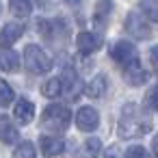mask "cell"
<instances>
[{
    "label": "cell",
    "instance_id": "6da1fadb",
    "mask_svg": "<svg viewBox=\"0 0 158 158\" xmlns=\"http://www.w3.org/2000/svg\"><path fill=\"white\" fill-rule=\"evenodd\" d=\"M72 123V113L63 104H50L41 115V128L48 132H63Z\"/></svg>",
    "mask_w": 158,
    "mask_h": 158
},
{
    "label": "cell",
    "instance_id": "7a4b0ae2",
    "mask_svg": "<svg viewBox=\"0 0 158 158\" xmlns=\"http://www.w3.org/2000/svg\"><path fill=\"white\" fill-rule=\"evenodd\" d=\"M134 113H136V104L130 102V104L123 106L121 121H119V136L121 139H134V136H139V134L149 130V126L143 123L139 117H134Z\"/></svg>",
    "mask_w": 158,
    "mask_h": 158
},
{
    "label": "cell",
    "instance_id": "3957f363",
    "mask_svg": "<svg viewBox=\"0 0 158 158\" xmlns=\"http://www.w3.org/2000/svg\"><path fill=\"white\" fill-rule=\"evenodd\" d=\"M24 65L33 74H48L50 67H52V61H50V56L39 46H33L31 44V46L24 48Z\"/></svg>",
    "mask_w": 158,
    "mask_h": 158
},
{
    "label": "cell",
    "instance_id": "277c9868",
    "mask_svg": "<svg viewBox=\"0 0 158 158\" xmlns=\"http://www.w3.org/2000/svg\"><path fill=\"white\" fill-rule=\"evenodd\" d=\"M110 56L123 69L130 67V65H134V63H139V52H136V48L130 41H117L113 46V50H110Z\"/></svg>",
    "mask_w": 158,
    "mask_h": 158
},
{
    "label": "cell",
    "instance_id": "5b68a950",
    "mask_svg": "<svg viewBox=\"0 0 158 158\" xmlns=\"http://www.w3.org/2000/svg\"><path fill=\"white\" fill-rule=\"evenodd\" d=\"M126 31L134 37V39H149L152 37V24L145 15H139L136 11L128 13L126 18Z\"/></svg>",
    "mask_w": 158,
    "mask_h": 158
},
{
    "label": "cell",
    "instance_id": "8992f818",
    "mask_svg": "<svg viewBox=\"0 0 158 158\" xmlns=\"http://www.w3.org/2000/svg\"><path fill=\"white\" fill-rule=\"evenodd\" d=\"M76 126L82 132H93L100 126V113L95 108H91V106L78 108V113H76Z\"/></svg>",
    "mask_w": 158,
    "mask_h": 158
},
{
    "label": "cell",
    "instance_id": "52a82bcc",
    "mask_svg": "<svg viewBox=\"0 0 158 158\" xmlns=\"http://www.w3.org/2000/svg\"><path fill=\"white\" fill-rule=\"evenodd\" d=\"M76 48L82 52V54H91L95 50L102 48V37L98 33H91V31H82L76 35Z\"/></svg>",
    "mask_w": 158,
    "mask_h": 158
},
{
    "label": "cell",
    "instance_id": "ba28073f",
    "mask_svg": "<svg viewBox=\"0 0 158 158\" xmlns=\"http://www.w3.org/2000/svg\"><path fill=\"white\" fill-rule=\"evenodd\" d=\"M59 80H61V93H65L67 98H78V93H80V78H78V74L72 67H65V72H63V76Z\"/></svg>",
    "mask_w": 158,
    "mask_h": 158
},
{
    "label": "cell",
    "instance_id": "9c48e42d",
    "mask_svg": "<svg viewBox=\"0 0 158 158\" xmlns=\"http://www.w3.org/2000/svg\"><path fill=\"white\" fill-rule=\"evenodd\" d=\"M13 117L18 119V123L28 126V123L35 119V106H33V102L26 100V98L18 100V104H15V108H13Z\"/></svg>",
    "mask_w": 158,
    "mask_h": 158
},
{
    "label": "cell",
    "instance_id": "30bf717a",
    "mask_svg": "<svg viewBox=\"0 0 158 158\" xmlns=\"http://www.w3.org/2000/svg\"><path fill=\"white\" fill-rule=\"evenodd\" d=\"M39 149L46 158H52V156H59L65 149V143H63L61 136H41L39 139Z\"/></svg>",
    "mask_w": 158,
    "mask_h": 158
},
{
    "label": "cell",
    "instance_id": "8fae6325",
    "mask_svg": "<svg viewBox=\"0 0 158 158\" xmlns=\"http://www.w3.org/2000/svg\"><path fill=\"white\" fill-rule=\"evenodd\" d=\"M22 35H24V28L20 24H5L0 28V48H11Z\"/></svg>",
    "mask_w": 158,
    "mask_h": 158
},
{
    "label": "cell",
    "instance_id": "7c38bea8",
    "mask_svg": "<svg viewBox=\"0 0 158 158\" xmlns=\"http://www.w3.org/2000/svg\"><path fill=\"white\" fill-rule=\"evenodd\" d=\"M18 139H20V132L11 123V119L7 115L0 117V141H2L5 145H13V143H18Z\"/></svg>",
    "mask_w": 158,
    "mask_h": 158
},
{
    "label": "cell",
    "instance_id": "4fadbf2b",
    "mask_svg": "<svg viewBox=\"0 0 158 158\" xmlns=\"http://www.w3.org/2000/svg\"><path fill=\"white\" fill-rule=\"evenodd\" d=\"M106 89H108V80H106V76L98 74V76H95V78H91V82L85 87V93H87L89 98L98 100V98H102V95L106 93Z\"/></svg>",
    "mask_w": 158,
    "mask_h": 158
},
{
    "label": "cell",
    "instance_id": "5bb4252c",
    "mask_svg": "<svg viewBox=\"0 0 158 158\" xmlns=\"http://www.w3.org/2000/svg\"><path fill=\"white\" fill-rule=\"evenodd\" d=\"M20 67V56L11 48H0V69L5 72H15Z\"/></svg>",
    "mask_w": 158,
    "mask_h": 158
},
{
    "label": "cell",
    "instance_id": "9a60e30c",
    "mask_svg": "<svg viewBox=\"0 0 158 158\" xmlns=\"http://www.w3.org/2000/svg\"><path fill=\"white\" fill-rule=\"evenodd\" d=\"M100 147H102L100 139H98V136H91V139H87V141L76 149V158H95V156L100 154Z\"/></svg>",
    "mask_w": 158,
    "mask_h": 158
},
{
    "label": "cell",
    "instance_id": "2e32d148",
    "mask_svg": "<svg viewBox=\"0 0 158 158\" xmlns=\"http://www.w3.org/2000/svg\"><path fill=\"white\" fill-rule=\"evenodd\" d=\"M123 74H126V80H128L132 87H139V85H143V82L147 80V72L141 67V61L134 63V65H130V67H126Z\"/></svg>",
    "mask_w": 158,
    "mask_h": 158
},
{
    "label": "cell",
    "instance_id": "e0dca14e",
    "mask_svg": "<svg viewBox=\"0 0 158 158\" xmlns=\"http://www.w3.org/2000/svg\"><path fill=\"white\" fill-rule=\"evenodd\" d=\"M9 11L18 20H26L33 11V5H31V0H9Z\"/></svg>",
    "mask_w": 158,
    "mask_h": 158
},
{
    "label": "cell",
    "instance_id": "ac0fdd59",
    "mask_svg": "<svg viewBox=\"0 0 158 158\" xmlns=\"http://www.w3.org/2000/svg\"><path fill=\"white\" fill-rule=\"evenodd\" d=\"M41 93L46 95V98H59L61 95V80L54 76V78H48L46 82H44V87H41Z\"/></svg>",
    "mask_w": 158,
    "mask_h": 158
},
{
    "label": "cell",
    "instance_id": "d6986e66",
    "mask_svg": "<svg viewBox=\"0 0 158 158\" xmlns=\"http://www.w3.org/2000/svg\"><path fill=\"white\" fill-rule=\"evenodd\" d=\"M141 9H143V15L149 22L158 20V0H141Z\"/></svg>",
    "mask_w": 158,
    "mask_h": 158
},
{
    "label": "cell",
    "instance_id": "ffe728a7",
    "mask_svg": "<svg viewBox=\"0 0 158 158\" xmlns=\"http://www.w3.org/2000/svg\"><path fill=\"white\" fill-rule=\"evenodd\" d=\"M13 158H37V152H35V145L28 143V141H22L15 152H13Z\"/></svg>",
    "mask_w": 158,
    "mask_h": 158
},
{
    "label": "cell",
    "instance_id": "44dd1931",
    "mask_svg": "<svg viewBox=\"0 0 158 158\" xmlns=\"http://www.w3.org/2000/svg\"><path fill=\"white\" fill-rule=\"evenodd\" d=\"M110 9H113L110 0H98V7H95V22H98V24H104V20H106V15H108Z\"/></svg>",
    "mask_w": 158,
    "mask_h": 158
},
{
    "label": "cell",
    "instance_id": "7402d4cb",
    "mask_svg": "<svg viewBox=\"0 0 158 158\" xmlns=\"http://www.w3.org/2000/svg\"><path fill=\"white\" fill-rule=\"evenodd\" d=\"M13 102V89L9 82L0 80V106H9Z\"/></svg>",
    "mask_w": 158,
    "mask_h": 158
},
{
    "label": "cell",
    "instance_id": "603a6c76",
    "mask_svg": "<svg viewBox=\"0 0 158 158\" xmlns=\"http://www.w3.org/2000/svg\"><path fill=\"white\" fill-rule=\"evenodd\" d=\"M123 158H149V156H147V152H145L143 145H132V147L126 149Z\"/></svg>",
    "mask_w": 158,
    "mask_h": 158
},
{
    "label": "cell",
    "instance_id": "cb8c5ba5",
    "mask_svg": "<svg viewBox=\"0 0 158 158\" xmlns=\"http://www.w3.org/2000/svg\"><path fill=\"white\" fill-rule=\"evenodd\" d=\"M145 106L149 110H156V87H152L147 91V98H145Z\"/></svg>",
    "mask_w": 158,
    "mask_h": 158
},
{
    "label": "cell",
    "instance_id": "d4e9b609",
    "mask_svg": "<svg viewBox=\"0 0 158 158\" xmlns=\"http://www.w3.org/2000/svg\"><path fill=\"white\" fill-rule=\"evenodd\" d=\"M149 63H152V67L156 69V48H152V52H149Z\"/></svg>",
    "mask_w": 158,
    "mask_h": 158
},
{
    "label": "cell",
    "instance_id": "484cf974",
    "mask_svg": "<svg viewBox=\"0 0 158 158\" xmlns=\"http://www.w3.org/2000/svg\"><path fill=\"white\" fill-rule=\"evenodd\" d=\"M67 2H69V5H78V0H67Z\"/></svg>",
    "mask_w": 158,
    "mask_h": 158
},
{
    "label": "cell",
    "instance_id": "4316f807",
    "mask_svg": "<svg viewBox=\"0 0 158 158\" xmlns=\"http://www.w3.org/2000/svg\"><path fill=\"white\" fill-rule=\"evenodd\" d=\"M106 158H115V156H106Z\"/></svg>",
    "mask_w": 158,
    "mask_h": 158
},
{
    "label": "cell",
    "instance_id": "83f0119b",
    "mask_svg": "<svg viewBox=\"0 0 158 158\" xmlns=\"http://www.w3.org/2000/svg\"><path fill=\"white\" fill-rule=\"evenodd\" d=\"M0 13H2V7H0Z\"/></svg>",
    "mask_w": 158,
    "mask_h": 158
}]
</instances>
